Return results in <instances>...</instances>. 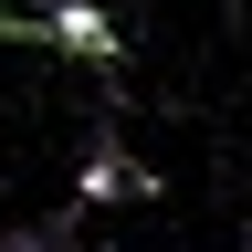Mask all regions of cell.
Masks as SVG:
<instances>
[{
  "label": "cell",
  "mask_w": 252,
  "mask_h": 252,
  "mask_svg": "<svg viewBox=\"0 0 252 252\" xmlns=\"http://www.w3.org/2000/svg\"><path fill=\"white\" fill-rule=\"evenodd\" d=\"M147 168L126 158V126H84V168H74V210H105V200H147Z\"/></svg>",
  "instance_id": "1"
},
{
  "label": "cell",
  "mask_w": 252,
  "mask_h": 252,
  "mask_svg": "<svg viewBox=\"0 0 252 252\" xmlns=\"http://www.w3.org/2000/svg\"><path fill=\"white\" fill-rule=\"evenodd\" d=\"M42 53H84V63H116V21L94 0H53L42 11Z\"/></svg>",
  "instance_id": "2"
},
{
  "label": "cell",
  "mask_w": 252,
  "mask_h": 252,
  "mask_svg": "<svg viewBox=\"0 0 252 252\" xmlns=\"http://www.w3.org/2000/svg\"><path fill=\"white\" fill-rule=\"evenodd\" d=\"M0 252H63V231H0Z\"/></svg>",
  "instance_id": "3"
}]
</instances>
